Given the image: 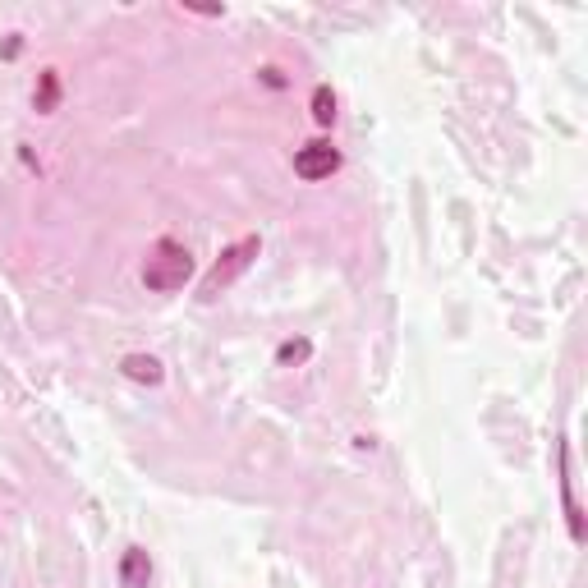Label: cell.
Here are the masks:
<instances>
[{
	"mask_svg": "<svg viewBox=\"0 0 588 588\" xmlns=\"http://www.w3.org/2000/svg\"><path fill=\"white\" fill-rule=\"evenodd\" d=\"M193 276V253L184 249L180 239H157L152 244V258H147L143 267V285L152 294H175L184 290Z\"/></svg>",
	"mask_w": 588,
	"mask_h": 588,
	"instance_id": "1",
	"label": "cell"
},
{
	"mask_svg": "<svg viewBox=\"0 0 588 588\" xmlns=\"http://www.w3.org/2000/svg\"><path fill=\"white\" fill-rule=\"evenodd\" d=\"M258 253H262V239L258 235H244V239H235L221 258H216V267L203 276V285H198V299H216L221 290H230V285L239 281V276L249 272L253 262H258Z\"/></svg>",
	"mask_w": 588,
	"mask_h": 588,
	"instance_id": "2",
	"label": "cell"
},
{
	"mask_svg": "<svg viewBox=\"0 0 588 588\" xmlns=\"http://www.w3.org/2000/svg\"><path fill=\"white\" fill-rule=\"evenodd\" d=\"M336 170H340V152L327 143V138H313V143H304L299 152H294V175L308 180V184L331 180Z\"/></svg>",
	"mask_w": 588,
	"mask_h": 588,
	"instance_id": "3",
	"label": "cell"
},
{
	"mask_svg": "<svg viewBox=\"0 0 588 588\" xmlns=\"http://www.w3.org/2000/svg\"><path fill=\"white\" fill-rule=\"evenodd\" d=\"M120 373H125L129 382H138V386H161L166 382V368H161V359H152V354H125Z\"/></svg>",
	"mask_w": 588,
	"mask_h": 588,
	"instance_id": "4",
	"label": "cell"
},
{
	"mask_svg": "<svg viewBox=\"0 0 588 588\" xmlns=\"http://www.w3.org/2000/svg\"><path fill=\"white\" fill-rule=\"evenodd\" d=\"M152 584V561H147L143 547H129L120 556V588H147Z\"/></svg>",
	"mask_w": 588,
	"mask_h": 588,
	"instance_id": "5",
	"label": "cell"
},
{
	"mask_svg": "<svg viewBox=\"0 0 588 588\" xmlns=\"http://www.w3.org/2000/svg\"><path fill=\"white\" fill-rule=\"evenodd\" d=\"M56 106H60V74L56 69H42V74H37V88H33V111L51 115Z\"/></svg>",
	"mask_w": 588,
	"mask_h": 588,
	"instance_id": "6",
	"label": "cell"
},
{
	"mask_svg": "<svg viewBox=\"0 0 588 588\" xmlns=\"http://www.w3.org/2000/svg\"><path fill=\"white\" fill-rule=\"evenodd\" d=\"M336 92H331L327 88V83H317V88H313V102H308V111H313V120H317V125H322V129H327V125H336Z\"/></svg>",
	"mask_w": 588,
	"mask_h": 588,
	"instance_id": "7",
	"label": "cell"
},
{
	"mask_svg": "<svg viewBox=\"0 0 588 588\" xmlns=\"http://www.w3.org/2000/svg\"><path fill=\"white\" fill-rule=\"evenodd\" d=\"M308 354H313V345H308L304 336H299V340H285L281 350H276V368H299V363H308Z\"/></svg>",
	"mask_w": 588,
	"mask_h": 588,
	"instance_id": "8",
	"label": "cell"
},
{
	"mask_svg": "<svg viewBox=\"0 0 588 588\" xmlns=\"http://www.w3.org/2000/svg\"><path fill=\"white\" fill-rule=\"evenodd\" d=\"M262 83H267V88H285V74L276 65H267V69H262Z\"/></svg>",
	"mask_w": 588,
	"mask_h": 588,
	"instance_id": "9",
	"label": "cell"
},
{
	"mask_svg": "<svg viewBox=\"0 0 588 588\" xmlns=\"http://www.w3.org/2000/svg\"><path fill=\"white\" fill-rule=\"evenodd\" d=\"M19 46H23L19 37H10V42H5V51H0V56H5V60H14V56H19Z\"/></svg>",
	"mask_w": 588,
	"mask_h": 588,
	"instance_id": "10",
	"label": "cell"
}]
</instances>
